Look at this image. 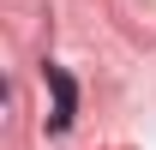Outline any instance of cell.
I'll use <instances>...</instances> for the list:
<instances>
[{
	"label": "cell",
	"mask_w": 156,
	"mask_h": 150,
	"mask_svg": "<svg viewBox=\"0 0 156 150\" xmlns=\"http://www.w3.org/2000/svg\"><path fill=\"white\" fill-rule=\"evenodd\" d=\"M42 78H48V90H54V132H66L72 114H78V84L60 72V66H42Z\"/></svg>",
	"instance_id": "6da1fadb"
}]
</instances>
